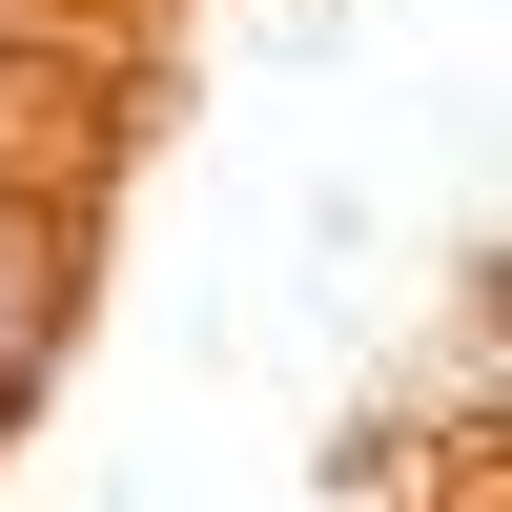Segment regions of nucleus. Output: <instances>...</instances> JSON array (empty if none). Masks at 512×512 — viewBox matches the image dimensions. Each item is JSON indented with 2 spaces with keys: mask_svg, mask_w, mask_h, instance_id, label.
I'll list each match as a JSON object with an SVG mask.
<instances>
[{
  "mask_svg": "<svg viewBox=\"0 0 512 512\" xmlns=\"http://www.w3.org/2000/svg\"><path fill=\"white\" fill-rule=\"evenodd\" d=\"M41 390H62V308H41V287H0V451H21Z\"/></svg>",
  "mask_w": 512,
  "mask_h": 512,
  "instance_id": "nucleus-1",
  "label": "nucleus"
}]
</instances>
